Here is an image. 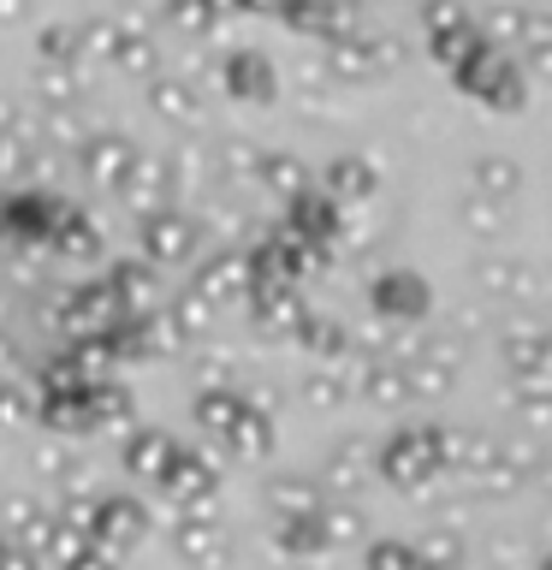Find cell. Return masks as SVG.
Wrapping results in <instances>:
<instances>
[{
    "label": "cell",
    "instance_id": "obj_1",
    "mask_svg": "<svg viewBox=\"0 0 552 570\" xmlns=\"http://www.w3.org/2000/svg\"><path fill=\"white\" fill-rule=\"evenodd\" d=\"M463 83H470L487 107H505V114H511V107H523V78H516L499 53H481V60L463 71Z\"/></svg>",
    "mask_w": 552,
    "mask_h": 570
},
{
    "label": "cell",
    "instance_id": "obj_2",
    "mask_svg": "<svg viewBox=\"0 0 552 570\" xmlns=\"http://www.w3.org/2000/svg\"><path fill=\"white\" fill-rule=\"evenodd\" d=\"M505 351V368L523 381V374H552V327H511L499 338Z\"/></svg>",
    "mask_w": 552,
    "mask_h": 570
},
{
    "label": "cell",
    "instance_id": "obj_3",
    "mask_svg": "<svg viewBox=\"0 0 552 570\" xmlns=\"http://www.w3.org/2000/svg\"><path fill=\"white\" fill-rule=\"evenodd\" d=\"M470 185H475V196H493V203H516V190H523V167H516V160L487 155V160H475Z\"/></svg>",
    "mask_w": 552,
    "mask_h": 570
},
{
    "label": "cell",
    "instance_id": "obj_4",
    "mask_svg": "<svg viewBox=\"0 0 552 570\" xmlns=\"http://www.w3.org/2000/svg\"><path fill=\"white\" fill-rule=\"evenodd\" d=\"M440 458H445V445H440L434 434H410V440H398V452H392V475H398V481L434 475Z\"/></svg>",
    "mask_w": 552,
    "mask_h": 570
},
{
    "label": "cell",
    "instance_id": "obj_5",
    "mask_svg": "<svg viewBox=\"0 0 552 570\" xmlns=\"http://www.w3.org/2000/svg\"><path fill=\"white\" fill-rule=\"evenodd\" d=\"M516 416L529 428L552 422V374H523V381H516Z\"/></svg>",
    "mask_w": 552,
    "mask_h": 570
},
{
    "label": "cell",
    "instance_id": "obj_6",
    "mask_svg": "<svg viewBox=\"0 0 552 570\" xmlns=\"http://www.w3.org/2000/svg\"><path fill=\"white\" fill-rule=\"evenodd\" d=\"M386 303H392V309H410V315H422V309H427V292H422L416 279H392Z\"/></svg>",
    "mask_w": 552,
    "mask_h": 570
},
{
    "label": "cell",
    "instance_id": "obj_7",
    "mask_svg": "<svg viewBox=\"0 0 552 570\" xmlns=\"http://www.w3.org/2000/svg\"><path fill=\"white\" fill-rule=\"evenodd\" d=\"M534 488H541V493H552V452H541V458H534Z\"/></svg>",
    "mask_w": 552,
    "mask_h": 570
},
{
    "label": "cell",
    "instance_id": "obj_8",
    "mask_svg": "<svg viewBox=\"0 0 552 570\" xmlns=\"http://www.w3.org/2000/svg\"><path fill=\"white\" fill-rule=\"evenodd\" d=\"M541 570H552V552H546V559H541Z\"/></svg>",
    "mask_w": 552,
    "mask_h": 570
}]
</instances>
